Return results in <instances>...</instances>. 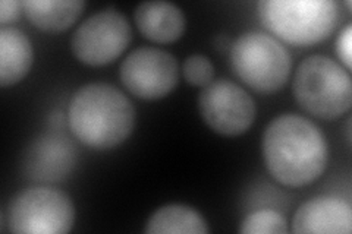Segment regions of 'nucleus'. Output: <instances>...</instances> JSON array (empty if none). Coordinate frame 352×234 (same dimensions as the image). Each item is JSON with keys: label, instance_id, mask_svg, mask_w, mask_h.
Instances as JSON below:
<instances>
[{"label": "nucleus", "instance_id": "aec40b11", "mask_svg": "<svg viewBox=\"0 0 352 234\" xmlns=\"http://www.w3.org/2000/svg\"><path fill=\"white\" fill-rule=\"evenodd\" d=\"M213 43L219 51H223L226 49L230 50V46H232V41H230V37L228 34H219Z\"/></svg>", "mask_w": 352, "mask_h": 234}, {"label": "nucleus", "instance_id": "6e6552de", "mask_svg": "<svg viewBox=\"0 0 352 234\" xmlns=\"http://www.w3.org/2000/svg\"><path fill=\"white\" fill-rule=\"evenodd\" d=\"M198 110L206 125L223 137L245 133L256 119V103L241 85L213 80L198 97Z\"/></svg>", "mask_w": 352, "mask_h": 234}, {"label": "nucleus", "instance_id": "9b49d317", "mask_svg": "<svg viewBox=\"0 0 352 234\" xmlns=\"http://www.w3.org/2000/svg\"><path fill=\"white\" fill-rule=\"evenodd\" d=\"M292 231L296 234H349L352 208L336 196H317L304 202L294 215Z\"/></svg>", "mask_w": 352, "mask_h": 234}, {"label": "nucleus", "instance_id": "f03ea898", "mask_svg": "<svg viewBox=\"0 0 352 234\" xmlns=\"http://www.w3.org/2000/svg\"><path fill=\"white\" fill-rule=\"evenodd\" d=\"M74 137L93 150H112L135 126V108L116 86L94 82L76 91L68 108Z\"/></svg>", "mask_w": 352, "mask_h": 234}, {"label": "nucleus", "instance_id": "2eb2a0df", "mask_svg": "<svg viewBox=\"0 0 352 234\" xmlns=\"http://www.w3.org/2000/svg\"><path fill=\"white\" fill-rule=\"evenodd\" d=\"M146 233L148 234H207L208 226L197 209L182 204L160 207L150 215Z\"/></svg>", "mask_w": 352, "mask_h": 234}, {"label": "nucleus", "instance_id": "0eeeda50", "mask_svg": "<svg viewBox=\"0 0 352 234\" xmlns=\"http://www.w3.org/2000/svg\"><path fill=\"white\" fill-rule=\"evenodd\" d=\"M131 43L128 19L116 9H103L88 16L74 31L71 49L76 59L88 66L115 62Z\"/></svg>", "mask_w": 352, "mask_h": 234}, {"label": "nucleus", "instance_id": "f257e3e1", "mask_svg": "<svg viewBox=\"0 0 352 234\" xmlns=\"http://www.w3.org/2000/svg\"><path fill=\"white\" fill-rule=\"evenodd\" d=\"M263 159L276 182L289 187L310 185L327 165V142L316 124L300 115L285 113L263 133Z\"/></svg>", "mask_w": 352, "mask_h": 234}, {"label": "nucleus", "instance_id": "20e7f679", "mask_svg": "<svg viewBox=\"0 0 352 234\" xmlns=\"http://www.w3.org/2000/svg\"><path fill=\"white\" fill-rule=\"evenodd\" d=\"M257 9L263 25L294 46L326 40L339 21V6L333 0H263Z\"/></svg>", "mask_w": 352, "mask_h": 234}, {"label": "nucleus", "instance_id": "7ed1b4c3", "mask_svg": "<svg viewBox=\"0 0 352 234\" xmlns=\"http://www.w3.org/2000/svg\"><path fill=\"white\" fill-rule=\"evenodd\" d=\"M294 95L308 115L324 120L338 119L352 106L349 72L327 56L304 59L294 75Z\"/></svg>", "mask_w": 352, "mask_h": 234}, {"label": "nucleus", "instance_id": "a211bd4d", "mask_svg": "<svg viewBox=\"0 0 352 234\" xmlns=\"http://www.w3.org/2000/svg\"><path fill=\"white\" fill-rule=\"evenodd\" d=\"M351 49H352V27L348 24L342 31H340V34L336 40V54L348 72L351 69Z\"/></svg>", "mask_w": 352, "mask_h": 234}, {"label": "nucleus", "instance_id": "1a4fd4ad", "mask_svg": "<svg viewBox=\"0 0 352 234\" xmlns=\"http://www.w3.org/2000/svg\"><path fill=\"white\" fill-rule=\"evenodd\" d=\"M178 62L169 51L140 47L131 51L120 65V82L142 100H159L169 95L178 84Z\"/></svg>", "mask_w": 352, "mask_h": 234}, {"label": "nucleus", "instance_id": "f3484780", "mask_svg": "<svg viewBox=\"0 0 352 234\" xmlns=\"http://www.w3.org/2000/svg\"><path fill=\"white\" fill-rule=\"evenodd\" d=\"M185 80L192 86H207L214 78V66L204 54H191L182 68Z\"/></svg>", "mask_w": 352, "mask_h": 234}, {"label": "nucleus", "instance_id": "4468645a", "mask_svg": "<svg viewBox=\"0 0 352 234\" xmlns=\"http://www.w3.org/2000/svg\"><path fill=\"white\" fill-rule=\"evenodd\" d=\"M22 9L32 25L46 32H60L72 27L85 9L81 0H25Z\"/></svg>", "mask_w": 352, "mask_h": 234}, {"label": "nucleus", "instance_id": "f8f14e48", "mask_svg": "<svg viewBox=\"0 0 352 234\" xmlns=\"http://www.w3.org/2000/svg\"><path fill=\"white\" fill-rule=\"evenodd\" d=\"M134 19L141 34L154 43H173L185 31L182 9L170 2H142L135 9Z\"/></svg>", "mask_w": 352, "mask_h": 234}, {"label": "nucleus", "instance_id": "39448f33", "mask_svg": "<svg viewBox=\"0 0 352 234\" xmlns=\"http://www.w3.org/2000/svg\"><path fill=\"white\" fill-rule=\"evenodd\" d=\"M230 66L242 82L263 94L279 91L291 75V54L267 32L247 31L229 50Z\"/></svg>", "mask_w": 352, "mask_h": 234}, {"label": "nucleus", "instance_id": "dca6fc26", "mask_svg": "<svg viewBox=\"0 0 352 234\" xmlns=\"http://www.w3.org/2000/svg\"><path fill=\"white\" fill-rule=\"evenodd\" d=\"M239 231L242 234H286L288 222L278 211L261 209L242 220Z\"/></svg>", "mask_w": 352, "mask_h": 234}, {"label": "nucleus", "instance_id": "ddd939ff", "mask_svg": "<svg viewBox=\"0 0 352 234\" xmlns=\"http://www.w3.org/2000/svg\"><path fill=\"white\" fill-rule=\"evenodd\" d=\"M34 53L24 31L15 27L0 28V85L12 86L28 75Z\"/></svg>", "mask_w": 352, "mask_h": 234}, {"label": "nucleus", "instance_id": "9d476101", "mask_svg": "<svg viewBox=\"0 0 352 234\" xmlns=\"http://www.w3.org/2000/svg\"><path fill=\"white\" fill-rule=\"evenodd\" d=\"M78 160L74 142L60 132L43 133L32 141L22 157V172L30 180L56 183L68 177Z\"/></svg>", "mask_w": 352, "mask_h": 234}, {"label": "nucleus", "instance_id": "423d86ee", "mask_svg": "<svg viewBox=\"0 0 352 234\" xmlns=\"http://www.w3.org/2000/svg\"><path fill=\"white\" fill-rule=\"evenodd\" d=\"M9 231L19 234H63L72 230L75 207L59 189L34 186L18 192L8 207Z\"/></svg>", "mask_w": 352, "mask_h": 234}, {"label": "nucleus", "instance_id": "6ab92c4d", "mask_svg": "<svg viewBox=\"0 0 352 234\" xmlns=\"http://www.w3.org/2000/svg\"><path fill=\"white\" fill-rule=\"evenodd\" d=\"M22 12H24L22 2H16V0H2L0 2V24L6 27L9 22L18 21Z\"/></svg>", "mask_w": 352, "mask_h": 234}]
</instances>
